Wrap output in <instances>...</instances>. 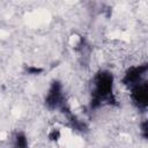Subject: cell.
Returning <instances> with one entry per match:
<instances>
[{
  "label": "cell",
  "instance_id": "1",
  "mask_svg": "<svg viewBox=\"0 0 148 148\" xmlns=\"http://www.w3.org/2000/svg\"><path fill=\"white\" fill-rule=\"evenodd\" d=\"M114 102L113 76L108 71H99L95 74L91 84V109L111 105Z\"/></svg>",
  "mask_w": 148,
  "mask_h": 148
},
{
  "label": "cell",
  "instance_id": "4",
  "mask_svg": "<svg viewBox=\"0 0 148 148\" xmlns=\"http://www.w3.org/2000/svg\"><path fill=\"white\" fill-rule=\"evenodd\" d=\"M14 140H15V146L25 147V146L28 145V142H27V136H25L23 133H21V132H20V133H16Z\"/></svg>",
  "mask_w": 148,
  "mask_h": 148
},
{
  "label": "cell",
  "instance_id": "2",
  "mask_svg": "<svg viewBox=\"0 0 148 148\" xmlns=\"http://www.w3.org/2000/svg\"><path fill=\"white\" fill-rule=\"evenodd\" d=\"M45 104L50 110H61L62 112L68 111L66 106V99L62 92V87L59 82L54 81L45 97Z\"/></svg>",
  "mask_w": 148,
  "mask_h": 148
},
{
  "label": "cell",
  "instance_id": "3",
  "mask_svg": "<svg viewBox=\"0 0 148 148\" xmlns=\"http://www.w3.org/2000/svg\"><path fill=\"white\" fill-rule=\"evenodd\" d=\"M131 90V98L133 104L141 110H146L147 108V99H148V95H147V90H148V86H147V80L139 82L136 84H133L128 88Z\"/></svg>",
  "mask_w": 148,
  "mask_h": 148
}]
</instances>
